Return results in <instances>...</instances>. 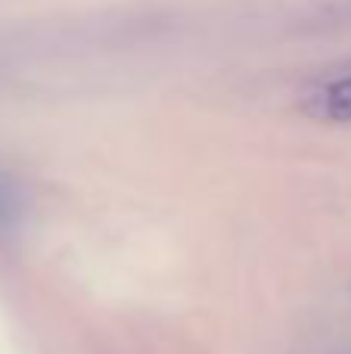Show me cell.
I'll list each match as a JSON object with an SVG mask.
<instances>
[{"instance_id":"obj_1","label":"cell","mask_w":351,"mask_h":354,"mask_svg":"<svg viewBox=\"0 0 351 354\" xmlns=\"http://www.w3.org/2000/svg\"><path fill=\"white\" fill-rule=\"evenodd\" d=\"M302 112L327 124H351V68L317 81L302 97Z\"/></svg>"},{"instance_id":"obj_2","label":"cell","mask_w":351,"mask_h":354,"mask_svg":"<svg viewBox=\"0 0 351 354\" xmlns=\"http://www.w3.org/2000/svg\"><path fill=\"white\" fill-rule=\"evenodd\" d=\"M25 218V193L16 177L0 171V236H12Z\"/></svg>"}]
</instances>
